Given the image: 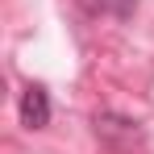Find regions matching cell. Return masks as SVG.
<instances>
[{
  "mask_svg": "<svg viewBox=\"0 0 154 154\" xmlns=\"http://www.w3.org/2000/svg\"><path fill=\"white\" fill-rule=\"evenodd\" d=\"M96 137L112 142V146H137V142H142V133H137V121L112 117V112H100V117H96Z\"/></svg>",
  "mask_w": 154,
  "mask_h": 154,
  "instance_id": "cell-2",
  "label": "cell"
},
{
  "mask_svg": "<svg viewBox=\"0 0 154 154\" xmlns=\"http://www.w3.org/2000/svg\"><path fill=\"white\" fill-rule=\"evenodd\" d=\"M21 125L25 129H46L50 125V96L42 83H29L21 92Z\"/></svg>",
  "mask_w": 154,
  "mask_h": 154,
  "instance_id": "cell-1",
  "label": "cell"
}]
</instances>
